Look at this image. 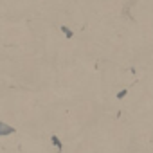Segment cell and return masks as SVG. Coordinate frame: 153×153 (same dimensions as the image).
Returning a JSON list of instances; mask_svg holds the SVG:
<instances>
[{
  "label": "cell",
  "mask_w": 153,
  "mask_h": 153,
  "mask_svg": "<svg viewBox=\"0 0 153 153\" xmlns=\"http://www.w3.org/2000/svg\"><path fill=\"white\" fill-rule=\"evenodd\" d=\"M11 133H15V128L0 121V137H4V135H11Z\"/></svg>",
  "instance_id": "cell-1"
},
{
  "label": "cell",
  "mask_w": 153,
  "mask_h": 153,
  "mask_svg": "<svg viewBox=\"0 0 153 153\" xmlns=\"http://www.w3.org/2000/svg\"><path fill=\"white\" fill-rule=\"evenodd\" d=\"M51 140H52V144L58 148V151H63V144H61V140L58 139V135H52V137H51Z\"/></svg>",
  "instance_id": "cell-2"
},
{
  "label": "cell",
  "mask_w": 153,
  "mask_h": 153,
  "mask_svg": "<svg viewBox=\"0 0 153 153\" xmlns=\"http://www.w3.org/2000/svg\"><path fill=\"white\" fill-rule=\"evenodd\" d=\"M59 29H61V33H63V34H65L67 38H72V36H74V33H72V31H70V29H68L67 25H61Z\"/></svg>",
  "instance_id": "cell-3"
},
{
  "label": "cell",
  "mask_w": 153,
  "mask_h": 153,
  "mask_svg": "<svg viewBox=\"0 0 153 153\" xmlns=\"http://www.w3.org/2000/svg\"><path fill=\"white\" fill-rule=\"evenodd\" d=\"M126 94H128V88H123L121 92H117V99H123V97H124Z\"/></svg>",
  "instance_id": "cell-4"
}]
</instances>
